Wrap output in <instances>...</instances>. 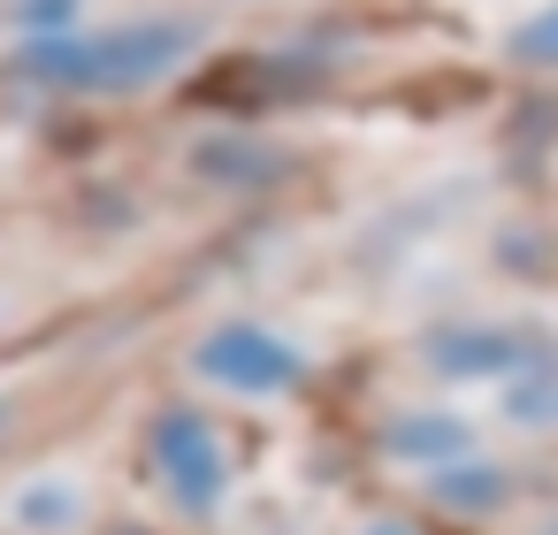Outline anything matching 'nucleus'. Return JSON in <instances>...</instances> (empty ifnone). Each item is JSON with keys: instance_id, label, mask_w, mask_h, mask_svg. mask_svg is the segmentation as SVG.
<instances>
[{"instance_id": "obj_4", "label": "nucleus", "mask_w": 558, "mask_h": 535, "mask_svg": "<svg viewBox=\"0 0 558 535\" xmlns=\"http://www.w3.org/2000/svg\"><path fill=\"white\" fill-rule=\"evenodd\" d=\"M390 451H405V459H413V451H421V459L451 451V459H459V451H466V428H459V421H398V428H390Z\"/></svg>"}, {"instance_id": "obj_8", "label": "nucleus", "mask_w": 558, "mask_h": 535, "mask_svg": "<svg viewBox=\"0 0 558 535\" xmlns=\"http://www.w3.org/2000/svg\"><path fill=\"white\" fill-rule=\"evenodd\" d=\"M383 535H398V527H383Z\"/></svg>"}, {"instance_id": "obj_1", "label": "nucleus", "mask_w": 558, "mask_h": 535, "mask_svg": "<svg viewBox=\"0 0 558 535\" xmlns=\"http://www.w3.org/2000/svg\"><path fill=\"white\" fill-rule=\"evenodd\" d=\"M192 32L184 24H146V32H116V39H47L32 47V70L62 77V85H146L169 62H184Z\"/></svg>"}, {"instance_id": "obj_3", "label": "nucleus", "mask_w": 558, "mask_h": 535, "mask_svg": "<svg viewBox=\"0 0 558 535\" xmlns=\"http://www.w3.org/2000/svg\"><path fill=\"white\" fill-rule=\"evenodd\" d=\"M199 367L222 375V382H238V390H276V382L299 375V360H291L276 337H260V329H222V337L199 352Z\"/></svg>"}, {"instance_id": "obj_6", "label": "nucleus", "mask_w": 558, "mask_h": 535, "mask_svg": "<svg viewBox=\"0 0 558 535\" xmlns=\"http://www.w3.org/2000/svg\"><path fill=\"white\" fill-rule=\"evenodd\" d=\"M497 489H505V482H497L489 466H482V474H451V482H444V497H451V504H489Z\"/></svg>"}, {"instance_id": "obj_7", "label": "nucleus", "mask_w": 558, "mask_h": 535, "mask_svg": "<svg viewBox=\"0 0 558 535\" xmlns=\"http://www.w3.org/2000/svg\"><path fill=\"white\" fill-rule=\"evenodd\" d=\"M0 421H9V405H0Z\"/></svg>"}, {"instance_id": "obj_5", "label": "nucleus", "mask_w": 558, "mask_h": 535, "mask_svg": "<svg viewBox=\"0 0 558 535\" xmlns=\"http://www.w3.org/2000/svg\"><path fill=\"white\" fill-rule=\"evenodd\" d=\"M512 54H520V62H558V9H543V16L512 39Z\"/></svg>"}, {"instance_id": "obj_2", "label": "nucleus", "mask_w": 558, "mask_h": 535, "mask_svg": "<svg viewBox=\"0 0 558 535\" xmlns=\"http://www.w3.org/2000/svg\"><path fill=\"white\" fill-rule=\"evenodd\" d=\"M161 466H169V482H177V497H184L192 512H207V504L222 497V451H215V436H207L199 413H177V421L161 428Z\"/></svg>"}]
</instances>
